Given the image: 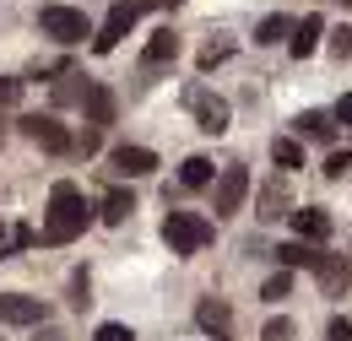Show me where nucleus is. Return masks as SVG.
Wrapping results in <instances>:
<instances>
[{"mask_svg":"<svg viewBox=\"0 0 352 341\" xmlns=\"http://www.w3.org/2000/svg\"><path fill=\"white\" fill-rule=\"evenodd\" d=\"M131 212H135V195H131V190H109V195H103V222H109V228H120Z\"/></svg>","mask_w":352,"mask_h":341,"instance_id":"6ab92c4d","label":"nucleus"},{"mask_svg":"<svg viewBox=\"0 0 352 341\" xmlns=\"http://www.w3.org/2000/svg\"><path fill=\"white\" fill-rule=\"evenodd\" d=\"M228 54H233V49H228V43H217V49H201V71H212V65H222V60H228Z\"/></svg>","mask_w":352,"mask_h":341,"instance_id":"bb28decb","label":"nucleus"},{"mask_svg":"<svg viewBox=\"0 0 352 341\" xmlns=\"http://www.w3.org/2000/svg\"><path fill=\"white\" fill-rule=\"evenodd\" d=\"M16 125H22V135H28V141H38V146H44V152H54V157L76 152V135L60 125L54 114H28V120H16Z\"/></svg>","mask_w":352,"mask_h":341,"instance_id":"20e7f679","label":"nucleus"},{"mask_svg":"<svg viewBox=\"0 0 352 341\" xmlns=\"http://www.w3.org/2000/svg\"><path fill=\"white\" fill-rule=\"evenodd\" d=\"M293 233H298L304 244L331 239V217H325V206H298V212H293Z\"/></svg>","mask_w":352,"mask_h":341,"instance_id":"9b49d317","label":"nucleus"},{"mask_svg":"<svg viewBox=\"0 0 352 341\" xmlns=\"http://www.w3.org/2000/svg\"><path fill=\"white\" fill-rule=\"evenodd\" d=\"M331 120H336V125H352V92L336 103V114H331Z\"/></svg>","mask_w":352,"mask_h":341,"instance_id":"c85d7f7f","label":"nucleus"},{"mask_svg":"<svg viewBox=\"0 0 352 341\" xmlns=\"http://www.w3.org/2000/svg\"><path fill=\"white\" fill-rule=\"evenodd\" d=\"M38 28H44L54 43H82L92 33L87 16H82L76 6H44V11H38Z\"/></svg>","mask_w":352,"mask_h":341,"instance_id":"39448f33","label":"nucleus"},{"mask_svg":"<svg viewBox=\"0 0 352 341\" xmlns=\"http://www.w3.org/2000/svg\"><path fill=\"white\" fill-rule=\"evenodd\" d=\"M22 98V82H11V76H0V103H16Z\"/></svg>","mask_w":352,"mask_h":341,"instance_id":"cd10ccee","label":"nucleus"},{"mask_svg":"<svg viewBox=\"0 0 352 341\" xmlns=\"http://www.w3.org/2000/svg\"><path fill=\"white\" fill-rule=\"evenodd\" d=\"M287 33H293V22H287V16H265L261 28H255V43H282Z\"/></svg>","mask_w":352,"mask_h":341,"instance_id":"412c9836","label":"nucleus"},{"mask_svg":"<svg viewBox=\"0 0 352 341\" xmlns=\"http://www.w3.org/2000/svg\"><path fill=\"white\" fill-rule=\"evenodd\" d=\"M287 293H293V276H287V271H276V276L261 287V298H265V303H282Z\"/></svg>","mask_w":352,"mask_h":341,"instance_id":"4be33fe9","label":"nucleus"},{"mask_svg":"<svg viewBox=\"0 0 352 341\" xmlns=\"http://www.w3.org/2000/svg\"><path fill=\"white\" fill-rule=\"evenodd\" d=\"M98 341H135V331L120 325V320H109V325H98Z\"/></svg>","mask_w":352,"mask_h":341,"instance_id":"393cba45","label":"nucleus"},{"mask_svg":"<svg viewBox=\"0 0 352 341\" xmlns=\"http://www.w3.org/2000/svg\"><path fill=\"white\" fill-rule=\"evenodd\" d=\"M293 125H298V135H304V141H331L336 120H331V114H320V109H304V114H298Z\"/></svg>","mask_w":352,"mask_h":341,"instance_id":"f3484780","label":"nucleus"},{"mask_svg":"<svg viewBox=\"0 0 352 341\" xmlns=\"http://www.w3.org/2000/svg\"><path fill=\"white\" fill-rule=\"evenodd\" d=\"M314 276H320L325 298H342V293H347V282H352V265H342V260H331V255H320V260H314Z\"/></svg>","mask_w":352,"mask_h":341,"instance_id":"f8f14e48","label":"nucleus"},{"mask_svg":"<svg viewBox=\"0 0 352 341\" xmlns=\"http://www.w3.org/2000/svg\"><path fill=\"white\" fill-rule=\"evenodd\" d=\"M261 341H293V320H287V314H276V320H265Z\"/></svg>","mask_w":352,"mask_h":341,"instance_id":"5701e85b","label":"nucleus"},{"mask_svg":"<svg viewBox=\"0 0 352 341\" xmlns=\"http://www.w3.org/2000/svg\"><path fill=\"white\" fill-rule=\"evenodd\" d=\"M325 179H352V152H331L325 157Z\"/></svg>","mask_w":352,"mask_h":341,"instance_id":"b1692460","label":"nucleus"},{"mask_svg":"<svg viewBox=\"0 0 352 341\" xmlns=\"http://www.w3.org/2000/svg\"><path fill=\"white\" fill-rule=\"evenodd\" d=\"M325 341H352V320H342V314H336V320L325 325Z\"/></svg>","mask_w":352,"mask_h":341,"instance_id":"a878e982","label":"nucleus"},{"mask_svg":"<svg viewBox=\"0 0 352 341\" xmlns=\"http://www.w3.org/2000/svg\"><path fill=\"white\" fill-rule=\"evenodd\" d=\"M152 6H168V0H114V11L103 16V28H98L92 49H98V54H114V49H120V38L135 28V16H141V11H152Z\"/></svg>","mask_w":352,"mask_h":341,"instance_id":"7ed1b4c3","label":"nucleus"},{"mask_svg":"<svg viewBox=\"0 0 352 341\" xmlns=\"http://www.w3.org/2000/svg\"><path fill=\"white\" fill-rule=\"evenodd\" d=\"M212 179H217L212 157H184V163H179V184H184V190H206Z\"/></svg>","mask_w":352,"mask_h":341,"instance_id":"2eb2a0df","label":"nucleus"},{"mask_svg":"<svg viewBox=\"0 0 352 341\" xmlns=\"http://www.w3.org/2000/svg\"><path fill=\"white\" fill-rule=\"evenodd\" d=\"M320 33H325V22H320V16H304V22L287 33V49H293V60H309V54L320 49Z\"/></svg>","mask_w":352,"mask_h":341,"instance_id":"ddd939ff","label":"nucleus"},{"mask_svg":"<svg viewBox=\"0 0 352 341\" xmlns=\"http://www.w3.org/2000/svg\"><path fill=\"white\" fill-rule=\"evenodd\" d=\"M109 168L120 173V179H141V173L157 168V152H152V146H135V141H125V146H114V152H109Z\"/></svg>","mask_w":352,"mask_h":341,"instance_id":"0eeeda50","label":"nucleus"},{"mask_svg":"<svg viewBox=\"0 0 352 341\" xmlns=\"http://www.w3.org/2000/svg\"><path fill=\"white\" fill-rule=\"evenodd\" d=\"M276 260H282L287 271H298V265H304V271H314L320 250H314V244H304V239H293V244H282V250H276Z\"/></svg>","mask_w":352,"mask_h":341,"instance_id":"a211bd4d","label":"nucleus"},{"mask_svg":"<svg viewBox=\"0 0 352 341\" xmlns=\"http://www.w3.org/2000/svg\"><path fill=\"white\" fill-rule=\"evenodd\" d=\"M195 325H201L212 341H228V331H233V309H228L222 298H201V303H195Z\"/></svg>","mask_w":352,"mask_h":341,"instance_id":"1a4fd4ad","label":"nucleus"},{"mask_svg":"<svg viewBox=\"0 0 352 341\" xmlns=\"http://www.w3.org/2000/svg\"><path fill=\"white\" fill-rule=\"evenodd\" d=\"M163 244H168L179 260L201 255V250L212 244V222H206L201 212H168L163 217Z\"/></svg>","mask_w":352,"mask_h":341,"instance_id":"f03ea898","label":"nucleus"},{"mask_svg":"<svg viewBox=\"0 0 352 341\" xmlns=\"http://www.w3.org/2000/svg\"><path fill=\"white\" fill-rule=\"evenodd\" d=\"M174 54H179V38L168 28H157V33L146 38V49H141V65H163V60H174Z\"/></svg>","mask_w":352,"mask_h":341,"instance_id":"dca6fc26","label":"nucleus"},{"mask_svg":"<svg viewBox=\"0 0 352 341\" xmlns=\"http://www.w3.org/2000/svg\"><path fill=\"white\" fill-rule=\"evenodd\" d=\"M0 141H6V120H0Z\"/></svg>","mask_w":352,"mask_h":341,"instance_id":"2f4dec72","label":"nucleus"},{"mask_svg":"<svg viewBox=\"0 0 352 341\" xmlns=\"http://www.w3.org/2000/svg\"><path fill=\"white\" fill-rule=\"evenodd\" d=\"M38 341H65V336H54V331H44V336H38Z\"/></svg>","mask_w":352,"mask_h":341,"instance_id":"7c9ffc66","label":"nucleus"},{"mask_svg":"<svg viewBox=\"0 0 352 341\" xmlns=\"http://www.w3.org/2000/svg\"><path fill=\"white\" fill-rule=\"evenodd\" d=\"M44 303L38 298H28V293H6V298H0V320H6V325H44Z\"/></svg>","mask_w":352,"mask_h":341,"instance_id":"9d476101","label":"nucleus"},{"mask_svg":"<svg viewBox=\"0 0 352 341\" xmlns=\"http://www.w3.org/2000/svg\"><path fill=\"white\" fill-rule=\"evenodd\" d=\"M352 54V28H342V33H336V60H347Z\"/></svg>","mask_w":352,"mask_h":341,"instance_id":"c756f323","label":"nucleus"},{"mask_svg":"<svg viewBox=\"0 0 352 341\" xmlns=\"http://www.w3.org/2000/svg\"><path fill=\"white\" fill-rule=\"evenodd\" d=\"M87 228H92V206H87V195H82V184L60 179V184L49 190V212H44V244H71V239H82Z\"/></svg>","mask_w":352,"mask_h":341,"instance_id":"f257e3e1","label":"nucleus"},{"mask_svg":"<svg viewBox=\"0 0 352 341\" xmlns=\"http://www.w3.org/2000/svg\"><path fill=\"white\" fill-rule=\"evenodd\" d=\"M244 195H250V168H244V163H228V168L217 173V184H212L217 217H233L239 206H244Z\"/></svg>","mask_w":352,"mask_h":341,"instance_id":"423d86ee","label":"nucleus"},{"mask_svg":"<svg viewBox=\"0 0 352 341\" xmlns=\"http://www.w3.org/2000/svg\"><path fill=\"white\" fill-rule=\"evenodd\" d=\"M82 103H87L92 125H114V92H109L103 82H87V98H82Z\"/></svg>","mask_w":352,"mask_h":341,"instance_id":"4468645a","label":"nucleus"},{"mask_svg":"<svg viewBox=\"0 0 352 341\" xmlns=\"http://www.w3.org/2000/svg\"><path fill=\"white\" fill-rule=\"evenodd\" d=\"M190 109H195V120H201L206 135H222V130H228V103H222V98L201 92V87H190Z\"/></svg>","mask_w":352,"mask_h":341,"instance_id":"6e6552de","label":"nucleus"},{"mask_svg":"<svg viewBox=\"0 0 352 341\" xmlns=\"http://www.w3.org/2000/svg\"><path fill=\"white\" fill-rule=\"evenodd\" d=\"M271 157H276V168H304V141L298 135H282L271 146Z\"/></svg>","mask_w":352,"mask_h":341,"instance_id":"aec40b11","label":"nucleus"}]
</instances>
